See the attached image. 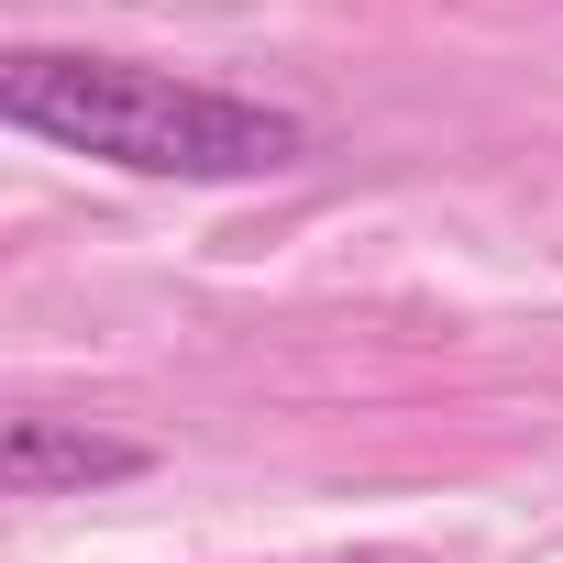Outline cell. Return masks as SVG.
Returning a JSON list of instances; mask_svg holds the SVG:
<instances>
[{"label":"cell","mask_w":563,"mask_h":563,"mask_svg":"<svg viewBox=\"0 0 563 563\" xmlns=\"http://www.w3.org/2000/svg\"><path fill=\"white\" fill-rule=\"evenodd\" d=\"M0 122L34 133V144H67L89 166L188 177V188L288 177L310 155V122L276 111V100H243V89H210V78H166V67H133V56H56V45H23L0 67Z\"/></svg>","instance_id":"obj_1"},{"label":"cell","mask_w":563,"mask_h":563,"mask_svg":"<svg viewBox=\"0 0 563 563\" xmlns=\"http://www.w3.org/2000/svg\"><path fill=\"white\" fill-rule=\"evenodd\" d=\"M155 453L122 442V431H89V420H56V409H23L0 431V486L12 497H89V486H133Z\"/></svg>","instance_id":"obj_2"}]
</instances>
